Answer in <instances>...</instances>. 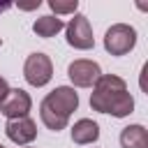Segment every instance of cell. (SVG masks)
Returning a JSON list of instances; mask_svg holds the SVG:
<instances>
[{
  "mask_svg": "<svg viewBox=\"0 0 148 148\" xmlns=\"http://www.w3.org/2000/svg\"><path fill=\"white\" fill-rule=\"evenodd\" d=\"M90 106L99 113H111L113 118H125L134 111V97L127 92L125 79L116 74H102L90 92Z\"/></svg>",
  "mask_w": 148,
  "mask_h": 148,
  "instance_id": "obj_1",
  "label": "cell"
},
{
  "mask_svg": "<svg viewBox=\"0 0 148 148\" xmlns=\"http://www.w3.org/2000/svg\"><path fill=\"white\" fill-rule=\"evenodd\" d=\"M123 148H148V130L143 125H127L120 132Z\"/></svg>",
  "mask_w": 148,
  "mask_h": 148,
  "instance_id": "obj_10",
  "label": "cell"
},
{
  "mask_svg": "<svg viewBox=\"0 0 148 148\" xmlns=\"http://www.w3.org/2000/svg\"><path fill=\"white\" fill-rule=\"evenodd\" d=\"M7 92H9V83H7L5 76H0V102L7 97Z\"/></svg>",
  "mask_w": 148,
  "mask_h": 148,
  "instance_id": "obj_14",
  "label": "cell"
},
{
  "mask_svg": "<svg viewBox=\"0 0 148 148\" xmlns=\"http://www.w3.org/2000/svg\"><path fill=\"white\" fill-rule=\"evenodd\" d=\"M23 76L35 88L46 86L51 81V76H53V62H51V58L46 53H39V51L30 53L25 58V62H23Z\"/></svg>",
  "mask_w": 148,
  "mask_h": 148,
  "instance_id": "obj_3",
  "label": "cell"
},
{
  "mask_svg": "<svg viewBox=\"0 0 148 148\" xmlns=\"http://www.w3.org/2000/svg\"><path fill=\"white\" fill-rule=\"evenodd\" d=\"M25 148H32V146H25Z\"/></svg>",
  "mask_w": 148,
  "mask_h": 148,
  "instance_id": "obj_16",
  "label": "cell"
},
{
  "mask_svg": "<svg viewBox=\"0 0 148 148\" xmlns=\"http://www.w3.org/2000/svg\"><path fill=\"white\" fill-rule=\"evenodd\" d=\"M62 28H65L62 18H60V16H53V14L39 16V18L32 23V30H35V35H37V37H44V39H49V37H56V35H58Z\"/></svg>",
  "mask_w": 148,
  "mask_h": 148,
  "instance_id": "obj_11",
  "label": "cell"
},
{
  "mask_svg": "<svg viewBox=\"0 0 148 148\" xmlns=\"http://www.w3.org/2000/svg\"><path fill=\"white\" fill-rule=\"evenodd\" d=\"M30 109H32V99L23 88H9L7 97L0 102V113L7 116L9 120L25 118L30 113Z\"/></svg>",
  "mask_w": 148,
  "mask_h": 148,
  "instance_id": "obj_7",
  "label": "cell"
},
{
  "mask_svg": "<svg viewBox=\"0 0 148 148\" xmlns=\"http://www.w3.org/2000/svg\"><path fill=\"white\" fill-rule=\"evenodd\" d=\"M5 134L12 143L16 146H30L37 139V125L32 118H16V120H7L5 125Z\"/></svg>",
  "mask_w": 148,
  "mask_h": 148,
  "instance_id": "obj_8",
  "label": "cell"
},
{
  "mask_svg": "<svg viewBox=\"0 0 148 148\" xmlns=\"http://www.w3.org/2000/svg\"><path fill=\"white\" fill-rule=\"evenodd\" d=\"M49 7L56 12V16L60 14H76V7H79V0H49Z\"/></svg>",
  "mask_w": 148,
  "mask_h": 148,
  "instance_id": "obj_13",
  "label": "cell"
},
{
  "mask_svg": "<svg viewBox=\"0 0 148 148\" xmlns=\"http://www.w3.org/2000/svg\"><path fill=\"white\" fill-rule=\"evenodd\" d=\"M0 148H5V146H2V143H0Z\"/></svg>",
  "mask_w": 148,
  "mask_h": 148,
  "instance_id": "obj_17",
  "label": "cell"
},
{
  "mask_svg": "<svg viewBox=\"0 0 148 148\" xmlns=\"http://www.w3.org/2000/svg\"><path fill=\"white\" fill-rule=\"evenodd\" d=\"M42 104L49 106L51 111L69 118L72 111H76V106H79V95H76V90H74L72 86H58V88H53V90L42 99Z\"/></svg>",
  "mask_w": 148,
  "mask_h": 148,
  "instance_id": "obj_5",
  "label": "cell"
},
{
  "mask_svg": "<svg viewBox=\"0 0 148 148\" xmlns=\"http://www.w3.org/2000/svg\"><path fill=\"white\" fill-rule=\"evenodd\" d=\"M7 9H12V2H7V0H5V2H0V14H2V12H7Z\"/></svg>",
  "mask_w": 148,
  "mask_h": 148,
  "instance_id": "obj_15",
  "label": "cell"
},
{
  "mask_svg": "<svg viewBox=\"0 0 148 148\" xmlns=\"http://www.w3.org/2000/svg\"><path fill=\"white\" fill-rule=\"evenodd\" d=\"M65 35H67V44L79 51H88L95 46L90 21L83 14H74V18H69V23L65 25Z\"/></svg>",
  "mask_w": 148,
  "mask_h": 148,
  "instance_id": "obj_4",
  "label": "cell"
},
{
  "mask_svg": "<svg viewBox=\"0 0 148 148\" xmlns=\"http://www.w3.org/2000/svg\"><path fill=\"white\" fill-rule=\"evenodd\" d=\"M67 76H69V81H72L76 88H92L95 81L102 76V69H99V65H97L95 60L79 58V60L69 62Z\"/></svg>",
  "mask_w": 148,
  "mask_h": 148,
  "instance_id": "obj_6",
  "label": "cell"
},
{
  "mask_svg": "<svg viewBox=\"0 0 148 148\" xmlns=\"http://www.w3.org/2000/svg\"><path fill=\"white\" fill-rule=\"evenodd\" d=\"M136 46V30L127 23H113L104 35V49L111 56H125Z\"/></svg>",
  "mask_w": 148,
  "mask_h": 148,
  "instance_id": "obj_2",
  "label": "cell"
},
{
  "mask_svg": "<svg viewBox=\"0 0 148 148\" xmlns=\"http://www.w3.org/2000/svg\"><path fill=\"white\" fill-rule=\"evenodd\" d=\"M99 139V125L90 118H81L74 123L72 127V141L79 143V146H86V143H95Z\"/></svg>",
  "mask_w": 148,
  "mask_h": 148,
  "instance_id": "obj_9",
  "label": "cell"
},
{
  "mask_svg": "<svg viewBox=\"0 0 148 148\" xmlns=\"http://www.w3.org/2000/svg\"><path fill=\"white\" fill-rule=\"evenodd\" d=\"M39 118H42V123H44L49 130H53V132L65 130V127H67V123H69V118H67V116H60V113L51 111V109H49V106H44V104H39Z\"/></svg>",
  "mask_w": 148,
  "mask_h": 148,
  "instance_id": "obj_12",
  "label": "cell"
},
{
  "mask_svg": "<svg viewBox=\"0 0 148 148\" xmlns=\"http://www.w3.org/2000/svg\"><path fill=\"white\" fill-rule=\"evenodd\" d=\"M0 44H2V39H0Z\"/></svg>",
  "mask_w": 148,
  "mask_h": 148,
  "instance_id": "obj_18",
  "label": "cell"
}]
</instances>
